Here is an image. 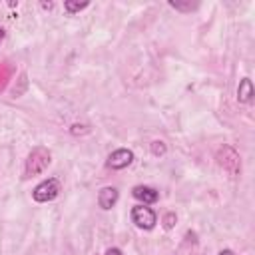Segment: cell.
<instances>
[{"label":"cell","instance_id":"cell-1","mask_svg":"<svg viewBox=\"0 0 255 255\" xmlns=\"http://www.w3.org/2000/svg\"><path fill=\"white\" fill-rule=\"evenodd\" d=\"M50 161H52L50 149H46V147H42V145L34 147V149L28 153L26 161H24V177L28 179V177H32V175L42 173V171L50 165Z\"/></svg>","mask_w":255,"mask_h":255},{"label":"cell","instance_id":"cell-2","mask_svg":"<svg viewBox=\"0 0 255 255\" xmlns=\"http://www.w3.org/2000/svg\"><path fill=\"white\" fill-rule=\"evenodd\" d=\"M217 163L223 167V171L229 173V177H239L241 173V157L231 145H221L217 149Z\"/></svg>","mask_w":255,"mask_h":255},{"label":"cell","instance_id":"cell-3","mask_svg":"<svg viewBox=\"0 0 255 255\" xmlns=\"http://www.w3.org/2000/svg\"><path fill=\"white\" fill-rule=\"evenodd\" d=\"M60 191H62L60 181H58L56 177H48V179H44L42 183H38V185L34 187L32 197H34V201H38V203H46V201L56 199V197L60 195Z\"/></svg>","mask_w":255,"mask_h":255},{"label":"cell","instance_id":"cell-4","mask_svg":"<svg viewBox=\"0 0 255 255\" xmlns=\"http://www.w3.org/2000/svg\"><path fill=\"white\" fill-rule=\"evenodd\" d=\"M131 221L139 227V229H153L157 223V217L153 213V209L145 207V205H135L131 209Z\"/></svg>","mask_w":255,"mask_h":255},{"label":"cell","instance_id":"cell-5","mask_svg":"<svg viewBox=\"0 0 255 255\" xmlns=\"http://www.w3.org/2000/svg\"><path fill=\"white\" fill-rule=\"evenodd\" d=\"M133 161V153L129 151V149H116V151H112L110 153V157H108V167H112V169H124V167H128L129 163Z\"/></svg>","mask_w":255,"mask_h":255},{"label":"cell","instance_id":"cell-6","mask_svg":"<svg viewBox=\"0 0 255 255\" xmlns=\"http://www.w3.org/2000/svg\"><path fill=\"white\" fill-rule=\"evenodd\" d=\"M131 195H133L137 201H141L143 205L155 203L157 197H159V193H157L153 187H149V185H135V187L131 189Z\"/></svg>","mask_w":255,"mask_h":255},{"label":"cell","instance_id":"cell-7","mask_svg":"<svg viewBox=\"0 0 255 255\" xmlns=\"http://www.w3.org/2000/svg\"><path fill=\"white\" fill-rule=\"evenodd\" d=\"M118 197H120V193H118L116 187H110V185L108 187H102L100 193H98V205L102 209H112L116 205Z\"/></svg>","mask_w":255,"mask_h":255},{"label":"cell","instance_id":"cell-8","mask_svg":"<svg viewBox=\"0 0 255 255\" xmlns=\"http://www.w3.org/2000/svg\"><path fill=\"white\" fill-rule=\"evenodd\" d=\"M237 100L241 104H249L253 100V84L249 78H243L239 82V88H237Z\"/></svg>","mask_w":255,"mask_h":255},{"label":"cell","instance_id":"cell-9","mask_svg":"<svg viewBox=\"0 0 255 255\" xmlns=\"http://www.w3.org/2000/svg\"><path fill=\"white\" fill-rule=\"evenodd\" d=\"M10 76H12V68H10L8 64H2V66H0V90H4V88H6V84H8Z\"/></svg>","mask_w":255,"mask_h":255},{"label":"cell","instance_id":"cell-10","mask_svg":"<svg viewBox=\"0 0 255 255\" xmlns=\"http://www.w3.org/2000/svg\"><path fill=\"white\" fill-rule=\"evenodd\" d=\"M88 6V2H64V8L70 12V14H74V12H80V10H84Z\"/></svg>","mask_w":255,"mask_h":255},{"label":"cell","instance_id":"cell-11","mask_svg":"<svg viewBox=\"0 0 255 255\" xmlns=\"http://www.w3.org/2000/svg\"><path fill=\"white\" fill-rule=\"evenodd\" d=\"M151 153L153 155H163L165 153V143L163 141H151Z\"/></svg>","mask_w":255,"mask_h":255},{"label":"cell","instance_id":"cell-12","mask_svg":"<svg viewBox=\"0 0 255 255\" xmlns=\"http://www.w3.org/2000/svg\"><path fill=\"white\" fill-rule=\"evenodd\" d=\"M169 6H171V8H175V10H185V12H187V10H193L197 4H179V2H169Z\"/></svg>","mask_w":255,"mask_h":255},{"label":"cell","instance_id":"cell-13","mask_svg":"<svg viewBox=\"0 0 255 255\" xmlns=\"http://www.w3.org/2000/svg\"><path fill=\"white\" fill-rule=\"evenodd\" d=\"M173 223H175V213H167V215L163 217V227H165V229H171Z\"/></svg>","mask_w":255,"mask_h":255},{"label":"cell","instance_id":"cell-14","mask_svg":"<svg viewBox=\"0 0 255 255\" xmlns=\"http://www.w3.org/2000/svg\"><path fill=\"white\" fill-rule=\"evenodd\" d=\"M104 255H122V251H120L118 247H110V249H106Z\"/></svg>","mask_w":255,"mask_h":255},{"label":"cell","instance_id":"cell-15","mask_svg":"<svg viewBox=\"0 0 255 255\" xmlns=\"http://www.w3.org/2000/svg\"><path fill=\"white\" fill-rule=\"evenodd\" d=\"M219 255H235V253H233V251H231V249H223V251H221V253H219Z\"/></svg>","mask_w":255,"mask_h":255},{"label":"cell","instance_id":"cell-16","mask_svg":"<svg viewBox=\"0 0 255 255\" xmlns=\"http://www.w3.org/2000/svg\"><path fill=\"white\" fill-rule=\"evenodd\" d=\"M4 40V28H0V42Z\"/></svg>","mask_w":255,"mask_h":255}]
</instances>
